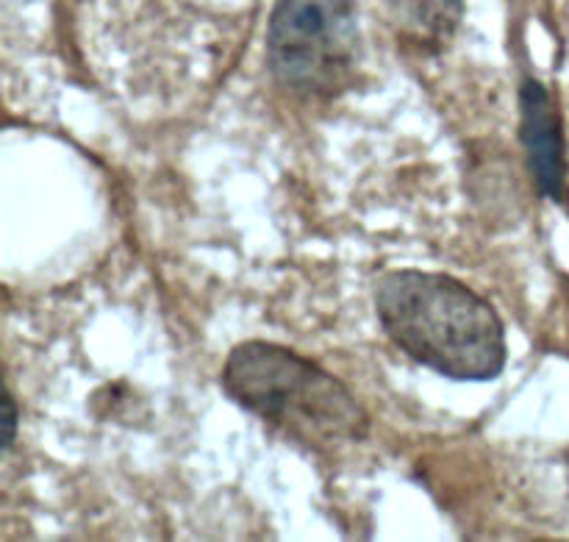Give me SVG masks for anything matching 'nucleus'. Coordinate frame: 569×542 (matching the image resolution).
Returning a JSON list of instances; mask_svg holds the SVG:
<instances>
[{
    "label": "nucleus",
    "instance_id": "f257e3e1",
    "mask_svg": "<svg viewBox=\"0 0 569 542\" xmlns=\"http://www.w3.org/2000/svg\"><path fill=\"white\" fill-rule=\"evenodd\" d=\"M376 312L387 337L433 373L453 382H492L509 348L495 306L459 278L392 270L378 282Z\"/></svg>",
    "mask_w": 569,
    "mask_h": 542
},
{
    "label": "nucleus",
    "instance_id": "f03ea898",
    "mask_svg": "<svg viewBox=\"0 0 569 542\" xmlns=\"http://www.w3.org/2000/svg\"><path fill=\"white\" fill-rule=\"evenodd\" d=\"M222 387L242 410L309 449L361 443L370 432V417L356 395L283 345L264 339L237 345L222 367Z\"/></svg>",
    "mask_w": 569,
    "mask_h": 542
},
{
    "label": "nucleus",
    "instance_id": "7ed1b4c3",
    "mask_svg": "<svg viewBox=\"0 0 569 542\" xmlns=\"http://www.w3.org/2000/svg\"><path fill=\"white\" fill-rule=\"evenodd\" d=\"M353 0H276L267 26V65L283 89L333 98L359 61Z\"/></svg>",
    "mask_w": 569,
    "mask_h": 542
},
{
    "label": "nucleus",
    "instance_id": "20e7f679",
    "mask_svg": "<svg viewBox=\"0 0 569 542\" xmlns=\"http://www.w3.org/2000/svg\"><path fill=\"white\" fill-rule=\"evenodd\" d=\"M520 137L539 193L561 204L567 195L565 134L559 109L537 78H526L520 87Z\"/></svg>",
    "mask_w": 569,
    "mask_h": 542
},
{
    "label": "nucleus",
    "instance_id": "39448f33",
    "mask_svg": "<svg viewBox=\"0 0 569 542\" xmlns=\"http://www.w3.org/2000/svg\"><path fill=\"white\" fill-rule=\"evenodd\" d=\"M3 404H6V443L3 445L6 451H9L17 437V406H14V398H11V393H6Z\"/></svg>",
    "mask_w": 569,
    "mask_h": 542
}]
</instances>
